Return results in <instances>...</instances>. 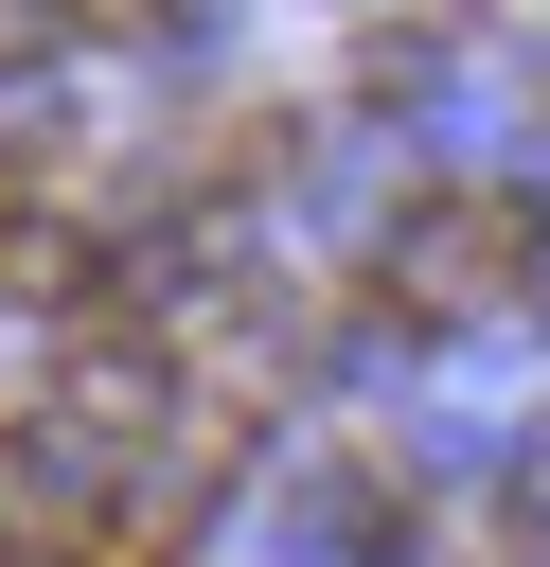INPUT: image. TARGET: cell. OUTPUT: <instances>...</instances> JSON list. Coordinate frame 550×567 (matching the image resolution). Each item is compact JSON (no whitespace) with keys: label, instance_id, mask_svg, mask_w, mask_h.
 Here are the masks:
<instances>
[{"label":"cell","instance_id":"1","mask_svg":"<svg viewBox=\"0 0 550 567\" xmlns=\"http://www.w3.org/2000/svg\"><path fill=\"white\" fill-rule=\"evenodd\" d=\"M479 266H532V230H515L497 195H426V213L390 230V284H479Z\"/></svg>","mask_w":550,"mask_h":567}]
</instances>
